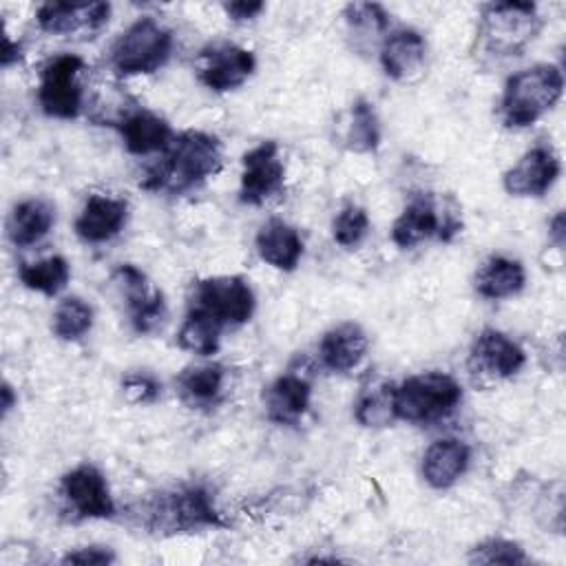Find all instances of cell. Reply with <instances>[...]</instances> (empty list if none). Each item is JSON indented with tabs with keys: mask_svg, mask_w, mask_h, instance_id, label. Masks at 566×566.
<instances>
[{
	"mask_svg": "<svg viewBox=\"0 0 566 566\" xmlns=\"http://www.w3.org/2000/svg\"><path fill=\"white\" fill-rule=\"evenodd\" d=\"M111 15L108 2H91V4H71V2H44L35 20L42 31L53 35H71V33H95L99 31Z\"/></svg>",
	"mask_w": 566,
	"mask_h": 566,
	"instance_id": "obj_16",
	"label": "cell"
},
{
	"mask_svg": "<svg viewBox=\"0 0 566 566\" xmlns=\"http://www.w3.org/2000/svg\"><path fill=\"white\" fill-rule=\"evenodd\" d=\"M526 363L524 349L509 338L506 334L486 327L482 329L469 352V367L473 374L486 376V378H511L515 376Z\"/></svg>",
	"mask_w": 566,
	"mask_h": 566,
	"instance_id": "obj_14",
	"label": "cell"
},
{
	"mask_svg": "<svg viewBox=\"0 0 566 566\" xmlns=\"http://www.w3.org/2000/svg\"><path fill=\"white\" fill-rule=\"evenodd\" d=\"M345 20L349 31L358 40H374L389 27L387 11L376 2H354L345 7Z\"/></svg>",
	"mask_w": 566,
	"mask_h": 566,
	"instance_id": "obj_31",
	"label": "cell"
},
{
	"mask_svg": "<svg viewBox=\"0 0 566 566\" xmlns=\"http://www.w3.org/2000/svg\"><path fill=\"white\" fill-rule=\"evenodd\" d=\"M122 296L126 298V305H128V312H130V323L135 327V332L139 334H148L153 332L164 314H166V303H164V294L150 285L148 276L126 263V265H119L113 274Z\"/></svg>",
	"mask_w": 566,
	"mask_h": 566,
	"instance_id": "obj_13",
	"label": "cell"
},
{
	"mask_svg": "<svg viewBox=\"0 0 566 566\" xmlns=\"http://www.w3.org/2000/svg\"><path fill=\"white\" fill-rule=\"evenodd\" d=\"M197 307L210 312L223 325H241L254 312V292L243 276H210L197 283Z\"/></svg>",
	"mask_w": 566,
	"mask_h": 566,
	"instance_id": "obj_10",
	"label": "cell"
},
{
	"mask_svg": "<svg viewBox=\"0 0 566 566\" xmlns=\"http://www.w3.org/2000/svg\"><path fill=\"white\" fill-rule=\"evenodd\" d=\"M559 157L551 146H533L517 164H513L504 177V190L513 197H542L559 177Z\"/></svg>",
	"mask_w": 566,
	"mask_h": 566,
	"instance_id": "obj_15",
	"label": "cell"
},
{
	"mask_svg": "<svg viewBox=\"0 0 566 566\" xmlns=\"http://www.w3.org/2000/svg\"><path fill=\"white\" fill-rule=\"evenodd\" d=\"M64 564H111L115 562L113 551L102 548V546H86V548H77L73 553H66L62 557Z\"/></svg>",
	"mask_w": 566,
	"mask_h": 566,
	"instance_id": "obj_36",
	"label": "cell"
},
{
	"mask_svg": "<svg viewBox=\"0 0 566 566\" xmlns=\"http://www.w3.org/2000/svg\"><path fill=\"white\" fill-rule=\"evenodd\" d=\"M241 186H239V201L248 206H261L272 195L283 190L285 166L279 155V144L274 139L261 142L252 150H248L241 159Z\"/></svg>",
	"mask_w": 566,
	"mask_h": 566,
	"instance_id": "obj_11",
	"label": "cell"
},
{
	"mask_svg": "<svg viewBox=\"0 0 566 566\" xmlns=\"http://www.w3.org/2000/svg\"><path fill=\"white\" fill-rule=\"evenodd\" d=\"M391 385H380L363 391L356 402V420L365 427H380L394 418L391 409Z\"/></svg>",
	"mask_w": 566,
	"mask_h": 566,
	"instance_id": "obj_33",
	"label": "cell"
},
{
	"mask_svg": "<svg viewBox=\"0 0 566 566\" xmlns=\"http://www.w3.org/2000/svg\"><path fill=\"white\" fill-rule=\"evenodd\" d=\"M256 60L254 53L232 44V42H212L199 53V82L214 91L228 93L248 82L254 73Z\"/></svg>",
	"mask_w": 566,
	"mask_h": 566,
	"instance_id": "obj_9",
	"label": "cell"
},
{
	"mask_svg": "<svg viewBox=\"0 0 566 566\" xmlns=\"http://www.w3.org/2000/svg\"><path fill=\"white\" fill-rule=\"evenodd\" d=\"M367 352V334L358 323H340L323 334L318 345L321 363L329 371L345 374L354 369Z\"/></svg>",
	"mask_w": 566,
	"mask_h": 566,
	"instance_id": "obj_21",
	"label": "cell"
},
{
	"mask_svg": "<svg viewBox=\"0 0 566 566\" xmlns=\"http://www.w3.org/2000/svg\"><path fill=\"white\" fill-rule=\"evenodd\" d=\"M84 60L77 55H57L40 73L38 102L49 117L73 119L82 111V84L77 80Z\"/></svg>",
	"mask_w": 566,
	"mask_h": 566,
	"instance_id": "obj_7",
	"label": "cell"
},
{
	"mask_svg": "<svg viewBox=\"0 0 566 566\" xmlns=\"http://www.w3.org/2000/svg\"><path fill=\"white\" fill-rule=\"evenodd\" d=\"M128 219V203L108 195L86 197L77 219L75 234L86 243H104L122 232Z\"/></svg>",
	"mask_w": 566,
	"mask_h": 566,
	"instance_id": "obj_18",
	"label": "cell"
},
{
	"mask_svg": "<svg viewBox=\"0 0 566 566\" xmlns=\"http://www.w3.org/2000/svg\"><path fill=\"white\" fill-rule=\"evenodd\" d=\"M15 60H20V46H18V42L13 44L9 33H4V38H2V66H11V62H15Z\"/></svg>",
	"mask_w": 566,
	"mask_h": 566,
	"instance_id": "obj_38",
	"label": "cell"
},
{
	"mask_svg": "<svg viewBox=\"0 0 566 566\" xmlns=\"http://www.w3.org/2000/svg\"><path fill=\"white\" fill-rule=\"evenodd\" d=\"M542 29L533 2H491L482 7L475 44L489 57L522 55Z\"/></svg>",
	"mask_w": 566,
	"mask_h": 566,
	"instance_id": "obj_3",
	"label": "cell"
},
{
	"mask_svg": "<svg viewBox=\"0 0 566 566\" xmlns=\"http://www.w3.org/2000/svg\"><path fill=\"white\" fill-rule=\"evenodd\" d=\"M221 327L223 323L217 321L210 312L203 307H192L179 332H177V343L181 349L199 354V356H212L219 349V338H221Z\"/></svg>",
	"mask_w": 566,
	"mask_h": 566,
	"instance_id": "obj_27",
	"label": "cell"
},
{
	"mask_svg": "<svg viewBox=\"0 0 566 566\" xmlns=\"http://www.w3.org/2000/svg\"><path fill=\"white\" fill-rule=\"evenodd\" d=\"M122 389H124V398L130 405H148V402L157 400V396L161 391V385L157 382L155 376L137 371V374H128L122 380Z\"/></svg>",
	"mask_w": 566,
	"mask_h": 566,
	"instance_id": "obj_35",
	"label": "cell"
},
{
	"mask_svg": "<svg viewBox=\"0 0 566 566\" xmlns=\"http://www.w3.org/2000/svg\"><path fill=\"white\" fill-rule=\"evenodd\" d=\"M462 400L460 382L442 371H422L409 376L391 389L394 418L427 424L447 418Z\"/></svg>",
	"mask_w": 566,
	"mask_h": 566,
	"instance_id": "obj_4",
	"label": "cell"
},
{
	"mask_svg": "<svg viewBox=\"0 0 566 566\" xmlns=\"http://www.w3.org/2000/svg\"><path fill=\"white\" fill-rule=\"evenodd\" d=\"M223 9H226V13H228L232 20L241 22V20H252V18H256V15L265 9V4H263V2L237 0V2H226Z\"/></svg>",
	"mask_w": 566,
	"mask_h": 566,
	"instance_id": "obj_37",
	"label": "cell"
},
{
	"mask_svg": "<svg viewBox=\"0 0 566 566\" xmlns=\"http://www.w3.org/2000/svg\"><path fill=\"white\" fill-rule=\"evenodd\" d=\"M124 146L133 155L166 153L172 142L168 122L150 111H133L119 122Z\"/></svg>",
	"mask_w": 566,
	"mask_h": 566,
	"instance_id": "obj_23",
	"label": "cell"
},
{
	"mask_svg": "<svg viewBox=\"0 0 566 566\" xmlns=\"http://www.w3.org/2000/svg\"><path fill=\"white\" fill-rule=\"evenodd\" d=\"M369 232V217L367 210L349 203L345 206L332 221V237L343 248H356Z\"/></svg>",
	"mask_w": 566,
	"mask_h": 566,
	"instance_id": "obj_32",
	"label": "cell"
},
{
	"mask_svg": "<svg viewBox=\"0 0 566 566\" xmlns=\"http://www.w3.org/2000/svg\"><path fill=\"white\" fill-rule=\"evenodd\" d=\"M226 367L219 363L192 365L177 376L179 396L192 407H212L223 391Z\"/></svg>",
	"mask_w": 566,
	"mask_h": 566,
	"instance_id": "obj_26",
	"label": "cell"
},
{
	"mask_svg": "<svg viewBox=\"0 0 566 566\" xmlns=\"http://www.w3.org/2000/svg\"><path fill=\"white\" fill-rule=\"evenodd\" d=\"M55 223V208L46 199H24L7 219V237L15 248L38 243Z\"/></svg>",
	"mask_w": 566,
	"mask_h": 566,
	"instance_id": "obj_24",
	"label": "cell"
},
{
	"mask_svg": "<svg viewBox=\"0 0 566 566\" xmlns=\"http://www.w3.org/2000/svg\"><path fill=\"white\" fill-rule=\"evenodd\" d=\"M551 234L555 237L557 245L564 243V214L562 212H557V217L551 221Z\"/></svg>",
	"mask_w": 566,
	"mask_h": 566,
	"instance_id": "obj_39",
	"label": "cell"
},
{
	"mask_svg": "<svg viewBox=\"0 0 566 566\" xmlns=\"http://www.w3.org/2000/svg\"><path fill=\"white\" fill-rule=\"evenodd\" d=\"M471 451L462 440L442 438L429 444L422 455V478L433 489L453 486L467 471Z\"/></svg>",
	"mask_w": 566,
	"mask_h": 566,
	"instance_id": "obj_20",
	"label": "cell"
},
{
	"mask_svg": "<svg viewBox=\"0 0 566 566\" xmlns=\"http://www.w3.org/2000/svg\"><path fill=\"white\" fill-rule=\"evenodd\" d=\"M526 283L524 265L517 259L491 256L486 259L473 279V285L484 298H509L515 296Z\"/></svg>",
	"mask_w": 566,
	"mask_h": 566,
	"instance_id": "obj_25",
	"label": "cell"
},
{
	"mask_svg": "<svg viewBox=\"0 0 566 566\" xmlns=\"http://www.w3.org/2000/svg\"><path fill=\"white\" fill-rule=\"evenodd\" d=\"M172 51V33L150 15L135 20L113 44L111 64L117 75H148L159 71Z\"/></svg>",
	"mask_w": 566,
	"mask_h": 566,
	"instance_id": "obj_5",
	"label": "cell"
},
{
	"mask_svg": "<svg viewBox=\"0 0 566 566\" xmlns=\"http://www.w3.org/2000/svg\"><path fill=\"white\" fill-rule=\"evenodd\" d=\"M427 42L416 29H396L380 42V64L387 77L411 82L424 71Z\"/></svg>",
	"mask_w": 566,
	"mask_h": 566,
	"instance_id": "obj_17",
	"label": "cell"
},
{
	"mask_svg": "<svg viewBox=\"0 0 566 566\" xmlns=\"http://www.w3.org/2000/svg\"><path fill=\"white\" fill-rule=\"evenodd\" d=\"M18 276L24 287L46 294V296H55L69 283L71 268L64 256L55 254V256H46V259L33 261V263H20Z\"/></svg>",
	"mask_w": 566,
	"mask_h": 566,
	"instance_id": "obj_28",
	"label": "cell"
},
{
	"mask_svg": "<svg viewBox=\"0 0 566 566\" xmlns=\"http://www.w3.org/2000/svg\"><path fill=\"white\" fill-rule=\"evenodd\" d=\"M345 148L354 153H371L380 144V124L374 106L367 99H356L349 108L345 133Z\"/></svg>",
	"mask_w": 566,
	"mask_h": 566,
	"instance_id": "obj_29",
	"label": "cell"
},
{
	"mask_svg": "<svg viewBox=\"0 0 566 566\" xmlns=\"http://www.w3.org/2000/svg\"><path fill=\"white\" fill-rule=\"evenodd\" d=\"M469 562L471 564H526L528 557L524 555V551L520 548V544L502 539V537H493L486 539L478 546L471 548L469 553Z\"/></svg>",
	"mask_w": 566,
	"mask_h": 566,
	"instance_id": "obj_34",
	"label": "cell"
},
{
	"mask_svg": "<svg viewBox=\"0 0 566 566\" xmlns=\"http://www.w3.org/2000/svg\"><path fill=\"white\" fill-rule=\"evenodd\" d=\"M13 402H15L13 389H11V385H9V382H4V385H2V413H4V416L11 411Z\"/></svg>",
	"mask_w": 566,
	"mask_h": 566,
	"instance_id": "obj_40",
	"label": "cell"
},
{
	"mask_svg": "<svg viewBox=\"0 0 566 566\" xmlns=\"http://www.w3.org/2000/svg\"><path fill=\"white\" fill-rule=\"evenodd\" d=\"M256 252L272 268L292 272L303 256V239L294 226L270 219L256 232Z\"/></svg>",
	"mask_w": 566,
	"mask_h": 566,
	"instance_id": "obj_22",
	"label": "cell"
},
{
	"mask_svg": "<svg viewBox=\"0 0 566 566\" xmlns=\"http://www.w3.org/2000/svg\"><path fill=\"white\" fill-rule=\"evenodd\" d=\"M312 398V385L305 376L287 371L279 376L263 394V407L270 422L276 424H296Z\"/></svg>",
	"mask_w": 566,
	"mask_h": 566,
	"instance_id": "obj_19",
	"label": "cell"
},
{
	"mask_svg": "<svg viewBox=\"0 0 566 566\" xmlns=\"http://www.w3.org/2000/svg\"><path fill=\"white\" fill-rule=\"evenodd\" d=\"M60 493L75 517L104 520L115 515V502L111 497L104 473L93 464H77L62 475Z\"/></svg>",
	"mask_w": 566,
	"mask_h": 566,
	"instance_id": "obj_8",
	"label": "cell"
},
{
	"mask_svg": "<svg viewBox=\"0 0 566 566\" xmlns=\"http://www.w3.org/2000/svg\"><path fill=\"white\" fill-rule=\"evenodd\" d=\"M146 513L148 526L155 533H184L223 524L212 495L197 484L159 493Z\"/></svg>",
	"mask_w": 566,
	"mask_h": 566,
	"instance_id": "obj_6",
	"label": "cell"
},
{
	"mask_svg": "<svg viewBox=\"0 0 566 566\" xmlns=\"http://www.w3.org/2000/svg\"><path fill=\"white\" fill-rule=\"evenodd\" d=\"M460 230V221H440L438 206L431 195H416L398 214V219L391 226V241L409 250L418 245L424 239L438 237L442 241H449Z\"/></svg>",
	"mask_w": 566,
	"mask_h": 566,
	"instance_id": "obj_12",
	"label": "cell"
},
{
	"mask_svg": "<svg viewBox=\"0 0 566 566\" xmlns=\"http://www.w3.org/2000/svg\"><path fill=\"white\" fill-rule=\"evenodd\" d=\"M564 91L562 71L555 64H533L504 84L500 99L502 122L511 128H524L551 111Z\"/></svg>",
	"mask_w": 566,
	"mask_h": 566,
	"instance_id": "obj_2",
	"label": "cell"
},
{
	"mask_svg": "<svg viewBox=\"0 0 566 566\" xmlns=\"http://www.w3.org/2000/svg\"><path fill=\"white\" fill-rule=\"evenodd\" d=\"M221 168V144L203 130H184L172 137L164 161L144 184L153 190L184 192Z\"/></svg>",
	"mask_w": 566,
	"mask_h": 566,
	"instance_id": "obj_1",
	"label": "cell"
},
{
	"mask_svg": "<svg viewBox=\"0 0 566 566\" xmlns=\"http://www.w3.org/2000/svg\"><path fill=\"white\" fill-rule=\"evenodd\" d=\"M93 327V307L80 296H66L53 312V334L62 340H77Z\"/></svg>",
	"mask_w": 566,
	"mask_h": 566,
	"instance_id": "obj_30",
	"label": "cell"
}]
</instances>
